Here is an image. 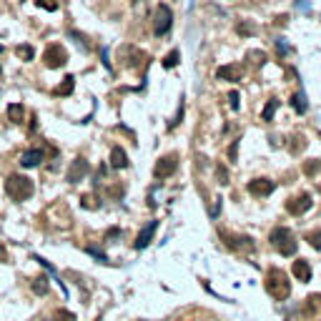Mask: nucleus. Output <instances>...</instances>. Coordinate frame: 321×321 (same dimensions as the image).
I'll use <instances>...</instances> for the list:
<instances>
[{
  "mask_svg": "<svg viewBox=\"0 0 321 321\" xmlns=\"http://www.w3.org/2000/svg\"><path fill=\"white\" fill-rule=\"evenodd\" d=\"M266 291L271 299L276 301H286L291 296V281L286 276V271L281 268H268L266 271Z\"/></svg>",
  "mask_w": 321,
  "mask_h": 321,
  "instance_id": "f257e3e1",
  "label": "nucleus"
},
{
  "mask_svg": "<svg viewBox=\"0 0 321 321\" xmlns=\"http://www.w3.org/2000/svg\"><path fill=\"white\" fill-rule=\"evenodd\" d=\"M268 241H271V246L281 254V256H294L296 254V239H294V234H291V228H286V226H276L273 231H271V236H268Z\"/></svg>",
  "mask_w": 321,
  "mask_h": 321,
  "instance_id": "f03ea898",
  "label": "nucleus"
},
{
  "mask_svg": "<svg viewBox=\"0 0 321 321\" xmlns=\"http://www.w3.org/2000/svg\"><path fill=\"white\" fill-rule=\"evenodd\" d=\"M5 193L13 198V201H28L33 196V181L28 176H20V173H13L8 176L5 181Z\"/></svg>",
  "mask_w": 321,
  "mask_h": 321,
  "instance_id": "7ed1b4c3",
  "label": "nucleus"
},
{
  "mask_svg": "<svg viewBox=\"0 0 321 321\" xmlns=\"http://www.w3.org/2000/svg\"><path fill=\"white\" fill-rule=\"evenodd\" d=\"M171 25H173V13H171V8L166 3H161L156 8V13H153V33L161 38V35H166L171 30Z\"/></svg>",
  "mask_w": 321,
  "mask_h": 321,
  "instance_id": "20e7f679",
  "label": "nucleus"
},
{
  "mask_svg": "<svg viewBox=\"0 0 321 321\" xmlns=\"http://www.w3.org/2000/svg\"><path fill=\"white\" fill-rule=\"evenodd\" d=\"M43 61H45L48 68H63L68 63V51H65L61 43H51L45 48V53H43Z\"/></svg>",
  "mask_w": 321,
  "mask_h": 321,
  "instance_id": "39448f33",
  "label": "nucleus"
},
{
  "mask_svg": "<svg viewBox=\"0 0 321 321\" xmlns=\"http://www.w3.org/2000/svg\"><path fill=\"white\" fill-rule=\"evenodd\" d=\"M176 168H178V156H176V153H168V156L158 158V163H156V168H153V176H156L158 181H163V178L173 176Z\"/></svg>",
  "mask_w": 321,
  "mask_h": 321,
  "instance_id": "423d86ee",
  "label": "nucleus"
},
{
  "mask_svg": "<svg viewBox=\"0 0 321 321\" xmlns=\"http://www.w3.org/2000/svg\"><path fill=\"white\" fill-rule=\"evenodd\" d=\"M311 193H301V196H296V198H289L286 201V211L291 213V216H304L309 208H311Z\"/></svg>",
  "mask_w": 321,
  "mask_h": 321,
  "instance_id": "0eeeda50",
  "label": "nucleus"
},
{
  "mask_svg": "<svg viewBox=\"0 0 321 321\" xmlns=\"http://www.w3.org/2000/svg\"><path fill=\"white\" fill-rule=\"evenodd\" d=\"M88 171H90L88 161H85V158H75V161L70 163L68 173H65V181H68V184H78V181H83V178L88 176Z\"/></svg>",
  "mask_w": 321,
  "mask_h": 321,
  "instance_id": "6e6552de",
  "label": "nucleus"
},
{
  "mask_svg": "<svg viewBox=\"0 0 321 321\" xmlns=\"http://www.w3.org/2000/svg\"><path fill=\"white\" fill-rule=\"evenodd\" d=\"M156 228H158V221H148V223L141 228V234L135 236V241H133V249H135V251L146 249V246L153 241V234H156Z\"/></svg>",
  "mask_w": 321,
  "mask_h": 321,
  "instance_id": "1a4fd4ad",
  "label": "nucleus"
},
{
  "mask_svg": "<svg viewBox=\"0 0 321 321\" xmlns=\"http://www.w3.org/2000/svg\"><path fill=\"white\" fill-rule=\"evenodd\" d=\"M273 189H276V184H273V181H268V178H254V181H249V193H251V196H256V198L271 196Z\"/></svg>",
  "mask_w": 321,
  "mask_h": 321,
  "instance_id": "9d476101",
  "label": "nucleus"
},
{
  "mask_svg": "<svg viewBox=\"0 0 321 321\" xmlns=\"http://www.w3.org/2000/svg\"><path fill=\"white\" fill-rule=\"evenodd\" d=\"M216 78H218V80H231V83H236V80L244 78V68H241L239 63L221 65V68L216 70Z\"/></svg>",
  "mask_w": 321,
  "mask_h": 321,
  "instance_id": "9b49d317",
  "label": "nucleus"
},
{
  "mask_svg": "<svg viewBox=\"0 0 321 321\" xmlns=\"http://www.w3.org/2000/svg\"><path fill=\"white\" fill-rule=\"evenodd\" d=\"M43 161H45L43 148H28V151L20 156V163H23L25 168H35V166H40Z\"/></svg>",
  "mask_w": 321,
  "mask_h": 321,
  "instance_id": "f8f14e48",
  "label": "nucleus"
},
{
  "mask_svg": "<svg viewBox=\"0 0 321 321\" xmlns=\"http://www.w3.org/2000/svg\"><path fill=\"white\" fill-rule=\"evenodd\" d=\"M226 239V246L228 249H236V251H254V241L249 236H228V234H221Z\"/></svg>",
  "mask_w": 321,
  "mask_h": 321,
  "instance_id": "ddd939ff",
  "label": "nucleus"
},
{
  "mask_svg": "<svg viewBox=\"0 0 321 321\" xmlns=\"http://www.w3.org/2000/svg\"><path fill=\"white\" fill-rule=\"evenodd\" d=\"M291 273H294V279H296V281H301V284L311 281V266H309V261L296 258V261H294V266H291Z\"/></svg>",
  "mask_w": 321,
  "mask_h": 321,
  "instance_id": "4468645a",
  "label": "nucleus"
},
{
  "mask_svg": "<svg viewBox=\"0 0 321 321\" xmlns=\"http://www.w3.org/2000/svg\"><path fill=\"white\" fill-rule=\"evenodd\" d=\"M111 168H116V171L128 168V156L121 146H113V151H111Z\"/></svg>",
  "mask_w": 321,
  "mask_h": 321,
  "instance_id": "2eb2a0df",
  "label": "nucleus"
},
{
  "mask_svg": "<svg viewBox=\"0 0 321 321\" xmlns=\"http://www.w3.org/2000/svg\"><path fill=\"white\" fill-rule=\"evenodd\" d=\"M30 289H33V294L45 296V294H48V276H35V279L30 281Z\"/></svg>",
  "mask_w": 321,
  "mask_h": 321,
  "instance_id": "dca6fc26",
  "label": "nucleus"
},
{
  "mask_svg": "<svg viewBox=\"0 0 321 321\" xmlns=\"http://www.w3.org/2000/svg\"><path fill=\"white\" fill-rule=\"evenodd\" d=\"M15 56H18L20 61L30 63V61L35 58V48H33V45H28V43H23V45H18V48H15Z\"/></svg>",
  "mask_w": 321,
  "mask_h": 321,
  "instance_id": "f3484780",
  "label": "nucleus"
},
{
  "mask_svg": "<svg viewBox=\"0 0 321 321\" xmlns=\"http://www.w3.org/2000/svg\"><path fill=\"white\" fill-rule=\"evenodd\" d=\"M23 116H25V108H23L20 103L8 106V118H10V123H23Z\"/></svg>",
  "mask_w": 321,
  "mask_h": 321,
  "instance_id": "a211bd4d",
  "label": "nucleus"
},
{
  "mask_svg": "<svg viewBox=\"0 0 321 321\" xmlns=\"http://www.w3.org/2000/svg\"><path fill=\"white\" fill-rule=\"evenodd\" d=\"M291 108H294L296 113H306V108H309V106H306V96H304L301 90L291 96Z\"/></svg>",
  "mask_w": 321,
  "mask_h": 321,
  "instance_id": "6ab92c4d",
  "label": "nucleus"
},
{
  "mask_svg": "<svg viewBox=\"0 0 321 321\" xmlns=\"http://www.w3.org/2000/svg\"><path fill=\"white\" fill-rule=\"evenodd\" d=\"M73 88H75V78H73V75H65L63 83L56 88V96H70V93H73Z\"/></svg>",
  "mask_w": 321,
  "mask_h": 321,
  "instance_id": "aec40b11",
  "label": "nucleus"
},
{
  "mask_svg": "<svg viewBox=\"0 0 321 321\" xmlns=\"http://www.w3.org/2000/svg\"><path fill=\"white\" fill-rule=\"evenodd\" d=\"M246 61H249V65H254V68H261V65L266 63V53L263 51H249L246 53Z\"/></svg>",
  "mask_w": 321,
  "mask_h": 321,
  "instance_id": "412c9836",
  "label": "nucleus"
},
{
  "mask_svg": "<svg viewBox=\"0 0 321 321\" xmlns=\"http://www.w3.org/2000/svg\"><path fill=\"white\" fill-rule=\"evenodd\" d=\"M276 108H279V101H276V98H271V101L263 106V111H261V121H271V118H273V113H276Z\"/></svg>",
  "mask_w": 321,
  "mask_h": 321,
  "instance_id": "4be33fe9",
  "label": "nucleus"
},
{
  "mask_svg": "<svg viewBox=\"0 0 321 321\" xmlns=\"http://www.w3.org/2000/svg\"><path fill=\"white\" fill-rule=\"evenodd\" d=\"M178 61H181V51H176V48H173V51H171V53L161 61V65L171 70V68H176V65H178Z\"/></svg>",
  "mask_w": 321,
  "mask_h": 321,
  "instance_id": "5701e85b",
  "label": "nucleus"
},
{
  "mask_svg": "<svg viewBox=\"0 0 321 321\" xmlns=\"http://www.w3.org/2000/svg\"><path fill=\"white\" fill-rule=\"evenodd\" d=\"M289 141H291V143H289V151H291V153H301V151L306 148V141H304V135H291Z\"/></svg>",
  "mask_w": 321,
  "mask_h": 321,
  "instance_id": "b1692460",
  "label": "nucleus"
},
{
  "mask_svg": "<svg viewBox=\"0 0 321 321\" xmlns=\"http://www.w3.org/2000/svg\"><path fill=\"white\" fill-rule=\"evenodd\" d=\"M319 171H321V161H319V158H314V161H306V163H304V173H306V176H316Z\"/></svg>",
  "mask_w": 321,
  "mask_h": 321,
  "instance_id": "393cba45",
  "label": "nucleus"
},
{
  "mask_svg": "<svg viewBox=\"0 0 321 321\" xmlns=\"http://www.w3.org/2000/svg\"><path fill=\"white\" fill-rule=\"evenodd\" d=\"M306 241H309L316 251H321V231L319 228H316V231H309V234H306Z\"/></svg>",
  "mask_w": 321,
  "mask_h": 321,
  "instance_id": "a878e982",
  "label": "nucleus"
},
{
  "mask_svg": "<svg viewBox=\"0 0 321 321\" xmlns=\"http://www.w3.org/2000/svg\"><path fill=\"white\" fill-rule=\"evenodd\" d=\"M236 33H239V35H254V33H256V25H251V23H239V25H236Z\"/></svg>",
  "mask_w": 321,
  "mask_h": 321,
  "instance_id": "bb28decb",
  "label": "nucleus"
},
{
  "mask_svg": "<svg viewBox=\"0 0 321 321\" xmlns=\"http://www.w3.org/2000/svg\"><path fill=\"white\" fill-rule=\"evenodd\" d=\"M184 111H186V103H184V98H181V106H178V113H176V118L173 121H168V128L173 130L178 123H181V118H184Z\"/></svg>",
  "mask_w": 321,
  "mask_h": 321,
  "instance_id": "cd10ccee",
  "label": "nucleus"
},
{
  "mask_svg": "<svg viewBox=\"0 0 321 321\" xmlns=\"http://www.w3.org/2000/svg\"><path fill=\"white\" fill-rule=\"evenodd\" d=\"M216 176H218V184H221V186L228 184V171H226V166L218 163V166H216Z\"/></svg>",
  "mask_w": 321,
  "mask_h": 321,
  "instance_id": "c85d7f7f",
  "label": "nucleus"
},
{
  "mask_svg": "<svg viewBox=\"0 0 321 321\" xmlns=\"http://www.w3.org/2000/svg\"><path fill=\"white\" fill-rule=\"evenodd\" d=\"M118 236H121V228H116V226L108 228L106 231V244H113V239H118Z\"/></svg>",
  "mask_w": 321,
  "mask_h": 321,
  "instance_id": "c756f323",
  "label": "nucleus"
},
{
  "mask_svg": "<svg viewBox=\"0 0 321 321\" xmlns=\"http://www.w3.org/2000/svg\"><path fill=\"white\" fill-rule=\"evenodd\" d=\"M35 3H38V5H43L45 10H51V13H53V10H58V3H56V0H35Z\"/></svg>",
  "mask_w": 321,
  "mask_h": 321,
  "instance_id": "7c9ffc66",
  "label": "nucleus"
},
{
  "mask_svg": "<svg viewBox=\"0 0 321 321\" xmlns=\"http://www.w3.org/2000/svg\"><path fill=\"white\" fill-rule=\"evenodd\" d=\"M228 106H231L234 111H239V93H236V90L228 93Z\"/></svg>",
  "mask_w": 321,
  "mask_h": 321,
  "instance_id": "2f4dec72",
  "label": "nucleus"
},
{
  "mask_svg": "<svg viewBox=\"0 0 321 321\" xmlns=\"http://www.w3.org/2000/svg\"><path fill=\"white\" fill-rule=\"evenodd\" d=\"M56 321H75L70 311H56Z\"/></svg>",
  "mask_w": 321,
  "mask_h": 321,
  "instance_id": "473e14b6",
  "label": "nucleus"
},
{
  "mask_svg": "<svg viewBox=\"0 0 321 321\" xmlns=\"http://www.w3.org/2000/svg\"><path fill=\"white\" fill-rule=\"evenodd\" d=\"M236 153H239V141H234V143H231V148H228V158H231V163L236 161Z\"/></svg>",
  "mask_w": 321,
  "mask_h": 321,
  "instance_id": "72a5a7b5",
  "label": "nucleus"
},
{
  "mask_svg": "<svg viewBox=\"0 0 321 321\" xmlns=\"http://www.w3.org/2000/svg\"><path fill=\"white\" fill-rule=\"evenodd\" d=\"M80 203H83L85 208H98V203H93V196H83V198H80Z\"/></svg>",
  "mask_w": 321,
  "mask_h": 321,
  "instance_id": "f704fd0d",
  "label": "nucleus"
},
{
  "mask_svg": "<svg viewBox=\"0 0 321 321\" xmlns=\"http://www.w3.org/2000/svg\"><path fill=\"white\" fill-rule=\"evenodd\" d=\"M88 254H93L98 261H108V256H106L103 251H98V249H93V246H88Z\"/></svg>",
  "mask_w": 321,
  "mask_h": 321,
  "instance_id": "c9c22d12",
  "label": "nucleus"
},
{
  "mask_svg": "<svg viewBox=\"0 0 321 321\" xmlns=\"http://www.w3.org/2000/svg\"><path fill=\"white\" fill-rule=\"evenodd\" d=\"M276 48H279V53H281V56H284V53H286V51H289V48H286V43H284V40H276Z\"/></svg>",
  "mask_w": 321,
  "mask_h": 321,
  "instance_id": "e433bc0d",
  "label": "nucleus"
},
{
  "mask_svg": "<svg viewBox=\"0 0 321 321\" xmlns=\"http://www.w3.org/2000/svg\"><path fill=\"white\" fill-rule=\"evenodd\" d=\"M218 211H221V198H218V203H216V206H213V211H211V216H213V218H216V216H218Z\"/></svg>",
  "mask_w": 321,
  "mask_h": 321,
  "instance_id": "4c0bfd02",
  "label": "nucleus"
},
{
  "mask_svg": "<svg viewBox=\"0 0 321 321\" xmlns=\"http://www.w3.org/2000/svg\"><path fill=\"white\" fill-rule=\"evenodd\" d=\"M0 261H8V251H5V246L0 244Z\"/></svg>",
  "mask_w": 321,
  "mask_h": 321,
  "instance_id": "58836bf2",
  "label": "nucleus"
},
{
  "mask_svg": "<svg viewBox=\"0 0 321 321\" xmlns=\"http://www.w3.org/2000/svg\"><path fill=\"white\" fill-rule=\"evenodd\" d=\"M96 321H101V319H96Z\"/></svg>",
  "mask_w": 321,
  "mask_h": 321,
  "instance_id": "ea45409f",
  "label": "nucleus"
}]
</instances>
